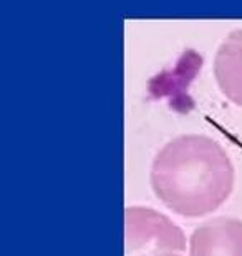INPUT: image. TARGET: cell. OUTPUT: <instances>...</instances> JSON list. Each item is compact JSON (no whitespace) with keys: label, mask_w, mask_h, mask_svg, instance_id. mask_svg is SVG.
I'll return each instance as SVG.
<instances>
[{"label":"cell","mask_w":242,"mask_h":256,"mask_svg":"<svg viewBox=\"0 0 242 256\" xmlns=\"http://www.w3.org/2000/svg\"><path fill=\"white\" fill-rule=\"evenodd\" d=\"M151 186L164 206L179 216H206L233 193L234 166L213 138L183 135L168 142L154 156Z\"/></svg>","instance_id":"6da1fadb"},{"label":"cell","mask_w":242,"mask_h":256,"mask_svg":"<svg viewBox=\"0 0 242 256\" xmlns=\"http://www.w3.org/2000/svg\"><path fill=\"white\" fill-rule=\"evenodd\" d=\"M183 230L168 216L146 206L125 210V256H184Z\"/></svg>","instance_id":"7a4b0ae2"},{"label":"cell","mask_w":242,"mask_h":256,"mask_svg":"<svg viewBox=\"0 0 242 256\" xmlns=\"http://www.w3.org/2000/svg\"><path fill=\"white\" fill-rule=\"evenodd\" d=\"M189 256H242V220L214 218L196 228Z\"/></svg>","instance_id":"3957f363"},{"label":"cell","mask_w":242,"mask_h":256,"mask_svg":"<svg viewBox=\"0 0 242 256\" xmlns=\"http://www.w3.org/2000/svg\"><path fill=\"white\" fill-rule=\"evenodd\" d=\"M214 78L221 94L242 108V28L233 30L214 57Z\"/></svg>","instance_id":"277c9868"}]
</instances>
